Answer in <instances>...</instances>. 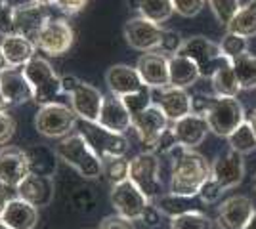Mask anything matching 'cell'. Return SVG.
Returning <instances> with one entry per match:
<instances>
[{"label": "cell", "mask_w": 256, "mask_h": 229, "mask_svg": "<svg viewBox=\"0 0 256 229\" xmlns=\"http://www.w3.org/2000/svg\"><path fill=\"white\" fill-rule=\"evenodd\" d=\"M226 29L228 33L239 34L245 38L256 36V0H250L245 6H241Z\"/></svg>", "instance_id": "29"}, {"label": "cell", "mask_w": 256, "mask_h": 229, "mask_svg": "<svg viewBox=\"0 0 256 229\" xmlns=\"http://www.w3.org/2000/svg\"><path fill=\"white\" fill-rule=\"evenodd\" d=\"M8 107H10V105H8V101H6V98H4V96H2V92H0V111H6Z\"/></svg>", "instance_id": "53"}, {"label": "cell", "mask_w": 256, "mask_h": 229, "mask_svg": "<svg viewBox=\"0 0 256 229\" xmlns=\"http://www.w3.org/2000/svg\"><path fill=\"white\" fill-rule=\"evenodd\" d=\"M82 80H78L75 75H65V76H62V90H64L65 94H73L75 92V88L80 84Z\"/></svg>", "instance_id": "49"}, {"label": "cell", "mask_w": 256, "mask_h": 229, "mask_svg": "<svg viewBox=\"0 0 256 229\" xmlns=\"http://www.w3.org/2000/svg\"><path fill=\"white\" fill-rule=\"evenodd\" d=\"M10 187H6L4 184H0V216H2V212H4V208L8 205V201H10Z\"/></svg>", "instance_id": "50"}, {"label": "cell", "mask_w": 256, "mask_h": 229, "mask_svg": "<svg viewBox=\"0 0 256 229\" xmlns=\"http://www.w3.org/2000/svg\"><path fill=\"white\" fill-rule=\"evenodd\" d=\"M132 128L136 130L140 142L146 147V151H151L157 140L162 136V132L168 128V119L160 111V107H157L153 103L151 107H148L144 113H140L138 117L132 119Z\"/></svg>", "instance_id": "16"}, {"label": "cell", "mask_w": 256, "mask_h": 229, "mask_svg": "<svg viewBox=\"0 0 256 229\" xmlns=\"http://www.w3.org/2000/svg\"><path fill=\"white\" fill-rule=\"evenodd\" d=\"M56 155L65 164L73 166L82 178L94 180L104 172V161L88 147V143L84 142V138L78 132L69 134L67 138H64L58 143L56 145Z\"/></svg>", "instance_id": "3"}, {"label": "cell", "mask_w": 256, "mask_h": 229, "mask_svg": "<svg viewBox=\"0 0 256 229\" xmlns=\"http://www.w3.org/2000/svg\"><path fill=\"white\" fill-rule=\"evenodd\" d=\"M252 186H254V191H256V172H254V178H252Z\"/></svg>", "instance_id": "59"}, {"label": "cell", "mask_w": 256, "mask_h": 229, "mask_svg": "<svg viewBox=\"0 0 256 229\" xmlns=\"http://www.w3.org/2000/svg\"><path fill=\"white\" fill-rule=\"evenodd\" d=\"M206 0H172L174 11L182 17H195L204 8Z\"/></svg>", "instance_id": "41"}, {"label": "cell", "mask_w": 256, "mask_h": 229, "mask_svg": "<svg viewBox=\"0 0 256 229\" xmlns=\"http://www.w3.org/2000/svg\"><path fill=\"white\" fill-rule=\"evenodd\" d=\"M170 229H212V220L204 214L203 210L199 212H190L178 218H172Z\"/></svg>", "instance_id": "35"}, {"label": "cell", "mask_w": 256, "mask_h": 229, "mask_svg": "<svg viewBox=\"0 0 256 229\" xmlns=\"http://www.w3.org/2000/svg\"><path fill=\"white\" fill-rule=\"evenodd\" d=\"M16 132V120L6 111H0V145L8 143Z\"/></svg>", "instance_id": "43"}, {"label": "cell", "mask_w": 256, "mask_h": 229, "mask_svg": "<svg viewBox=\"0 0 256 229\" xmlns=\"http://www.w3.org/2000/svg\"><path fill=\"white\" fill-rule=\"evenodd\" d=\"M50 17V6L38 4L34 0L14 6V34L25 36L34 42Z\"/></svg>", "instance_id": "11"}, {"label": "cell", "mask_w": 256, "mask_h": 229, "mask_svg": "<svg viewBox=\"0 0 256 229\" xmlns=\"http://www.w3.org/2000/svg\"><path fill=\"white\" fill-rule=\"evenodd\" d=\"M0 229H12V228H8V226H6V224H4L2 220H0Z\"/></svg>", "instance_id": "58"}, {"label": "cell", "mask_w": 256, "mask_h": 229, "mask_svg": "<svg viewBox=\"0 0 256 229\" xmlns=\"http://www.w3.org/2000/svg\"><path fill=\"white\" fill-rule=\"evenodd\" d=\"M100 229H134V224H132V220L113 214V216H107L102 220Z\"/></svg>", "instance_id": "44"}, {"label": "cell", "mask_w": 256, "mask_h": 229, "mask_svg": "<svg viewBox=\"0 0 256 229\" xmlns=\"http://www.w3.org/2000/svg\"><path fill=\"white\" fill-rule=\"evenodd\" d=\"M204 119L208 122L210 132L220 138H230L246 120L241 101L237 98H222V96H214Z\"/></svg>", "instance_id": "7"}, {"label": "cell", "mask_w": 256, "mask_h": 229, "mask_svg": "<svg viewBox=\"0 0 256 229\" xmlns=\"http://www.w3.org/2000/svg\"><path fill=\"white\" fill-rule=\"evenodd\" d=\"M212 80V90L216 96H222V98H237V94L241 92V84L235 76L234 65L232 61L224 65L222 69L216 71V75L210 78Z\"/></svg>", "instance_id": "31"}, {"label": "cell", "mask_w": 256, "mask_h": 229, "mask_svg": "<svg viewBox=\"0 0 256 229\" xmlns=\"http://www.w3.org/2000/svg\"><path fill=\"white\" fill-rule=\"evenodd\" d=\"M34 2H38V4H44V6H54V2H56V0H34Z\"/></svg>", "instance_id": "56"}, {"label": "cell", "mask_w": 256, "mask_h": 229, "mask_svg": "<svg viewBox=\"0 0 256 229\" xmlns=\"http://www.w3.org/2000/svg\"><path fill=\"white\" fill-rule=\"evenodd\" d=\"M29 174L31 170H29L27 153L14 145L0 147V184L16 191Z\"/></svg>", "instance_id": "15"}, {"label": "cell", "mask_w": 256, "mask_h": 229, "mask_svg": "<svg viewBox=\"0 0 256 229\" xmlns=\"http://www.w3.org/2000/svg\"><path fill=\"white\" fill-rule=\"evenodd\" d=\"M155 207L159 208L160 214L168 216V218H178L184 214H190V212H199L204 207L203 199L199 195H176V193H166V195H160L155 203Z\"/></svg>", "instance_id": "27"}, {"label": "cell", "mask_w": 256, "mask_h": 229, "mask_svg": "<svg viewBox=\"0 0 256 229\" xmlns=\"http://www.w3.org/2000/svg\"><path fill=\"white\" fill-rule=\"evenodd\" d=\"M0 92L6 98L8 105H20L32 99L31 84L23 69H10L0 75Z\"/></svg>", "instance_id": "24"}, {"label": "cell", "mask_w": 256, "mask_h": 229, "mask_svg": "<svg viewBox=\"0 0 256 229\" xmlns=\"http://www.w3.org/2000/svg\"><path fill=\"white\" fill-rule=\"evenodd\" d=\"M75 130L84 138L88 147L96 153L104 163L126 155L128 140L124 134L111 132L107 130V128H104L100 122H90V120H82V119H78Z\"/></svg>", "instance_id": "4"}, {"label": "cell", "mask_w": 256, "mask_h": 229, "mask_svg": "<svg viewBox=\"0 0 256 229\" xmlns=\"http://www.w3.org/2000/svg\"><path fill=\"white\" fill-rule=\"evenodd\" d=\"M120 99L124 101V105H126V109L132 119L138 117L140 113H144L148 107L153 105V94H151V88L148 86H144L136 94H130V96H124V98Z\"/></svg>", "instance_id": "36"}, {"label": "cell", "mask_w": 256, "mask_h": 229, "mask_svg": "<svg viewBox=\"0 0 256 229\" xmlns=\"http://www.w3.org/2000/svg\"><path fill=\"white\" fill-rule=\"evenodd\" d=\"M170 128L176 134L180 145L186 147V149H195L197 145H201L204 142V138H206V134L210 132L206 119L201 117V115H193V113L184 117L178 122H172Z\"/></svg>", "instance_id": "22"}, {"label": "cell", "mask_w": 256, "mask_h": 229, "mask_svg": "<svg viewBox=\"0 0 256 229\" xmlns=\"http://www.w3.org/2000/svg\"><path fill=\"white\" fill-rule=\"evenodd\" d=\"M0 34H14V6H6L0 10Z\"/></svg>", "instance_id": "46"}, {"label": "cell", "mask_w": 256, "mask_h": 229, "mask_svg": "<svg viewBox=\"0 0 256 229\" xmlns=\"http://www.w3.org/2000/svg\"><path fill=\"white\" fill-rule=\"evenodd\" d=\"M162 36H164V29L144 17H134L124 25V38L128 46L144 54L159 52Z\"/></svg>", "instance_id": "13"}, {"label": "cell", "mask_w": 256, "mask_h": 229, "mask_svg": "<svg viewBox=\"0 0 256 229\" xmlns=\"http://www.w3.org/2000/svg\"><path fill=\"white\" fill-rule=\"evenodd\" d=\"M246 122H248V126L252 128V132H254V136H256V109L248 113V117H246Z\"/></svg>", "instance_id": "52"}, {"label": "cell", "mask_w": 256, "mask_h": 229, "mask_svg": "<svg viewBox=\"0 0 256 229\" xmlns=\"http://www.w3.org/2000/svg\"><path fill=\"white\" fill-rule=\"evenodd\" d=\"M23 73L27 76L32 90V99L44 107L56 103L58 96L64 92L62 90V76L54 71V67L44 57H32L27 65L23 67Z\"/></svg>", "instance_id": "5"}, {"label": "cell", "mask_w": 256, "mask_h": 229, "mask_svg": "<svg viewBox=\"0 0 256 229\" xmlns=\"http://www.w3.org/2000/svg\"><path fill=\"white\" fill-rule=\"evenodd\" d=\"M111 205L118 216L136 222V220H142L146 208L151 203L130 180H124L120 184H115L111 189Z\"/></svg>", "instance_id": "10"}, {"label": "cell", "mask_w": 256, "mask_h": 229, "mask_svg": "<svg viewBox=\"0 0 256 229\" xmlns=\"http://www.w3.org/2000/svg\"><path fill=\"white\" fill-rule=\"evenodd\" d=\"M6 6H8V0H0V10L6 8Z\"/></svg>", "instance_id": "57"}, {"label": "cell", "mask_w": 256, "mask_h": 229, "mask_svg": "<svg viewBox=\"0 0 256 229\" xmlns=\"http://www.w3.org/2000/svg\"><path fill=\"white\" fill-rule=\"evenodd\" d=\"M182 44V36L176 31H164V36H162V42H160V48H159V54L162 55H174L180 52Z\"/></svg>", "instance_id": "42"}, {"label": "cell", "mask_w": 256, "mask_h": 229, "mask_svg": "<svg viewBox=\"0 0 256 229\" xmlns=\"http://www.w3.org/2000/svg\"><path fill=\"white\" fill-rule=\"evenodd\" d=\"M243 176H245L243 155L232 151V149L222 153L210 164V180L201 187L199 197L203 199L204 205L216 203L222 197V193L239 186L243 182Z\"/></svg>", "instance_id": "2"}, {"label": "cell", "mask_w": 256, "mask_h": 229, "mask_svg": "<svg viewBox=\"0 0 256 229\" xmlns=\"http://www.w3.org/2000/svg\"><path fill=\"white\" fill-rule=\"evenodd\" d=\"M27 161H29V170L31 174L52 176L56 170V153L46 149V147H32L27 149Z\"/></svg>", "instance_id": "32"}, {"label": "cell", "mask_w": 256, "mask_h": 229, "mask_svg": "<svg viewBox=\"0 0 256 229\" xmlns=\"http://www.w3.org/2000/svg\"><path fill=\"white\" fill-rule=\"evenodd\" d=\"M172 164L170 193L176 195H199L201 187L210 180V163L195 149H186L178 145L170 153Z\"/></svg>", "instance_id": "1"}, {"label": "cell", "mask_w": 256, "mask_h": 229, "mask_svg": "<svg viewBox=\"0 0 256 229\" xmlns=\"http://www.w3.org/2000/svg\"><path fill=\"white\" fill-rule=\"evenodd\" d=\"M153 103L160 107L166 119L178 122L184 117L192 115V96L182 88L166 86L160 90H153Z\"/></svg>", "instance_id": "17"}, {"label": "cell", "mask_w": 256, "mask_h": 229, "mask_svg": "<svg viewBox=\"0 0 256 229\" xmlns=\"http://www.w3.org/2000/svg\"><path fill=\"white\" fill-rule=\"evenodd\" d=\"M73 29L65 19H58V17H50L42 31L36 36V48L46 52L48 55H64L71 50L73 46Z\"/></svg>", "instance_id": "12"}, {"label": "cell", "mask_w": 256, "mask_h": 229, "mask_svg": "<svg viewBox=\"0 0 256 229\" xmlns=\"http://www.w3.org/2000/svg\"><path fill=\"white\" fill-rule=\"evenodd\" d=\"M10 69H14V67L8 63V59L4 57V54H2V48H0V75H2V73H6V71H10Z\"/></svg>", "instance_id": "51"}, {"label": "cell", "mask_w": 256, "mask_h": 229, "mask_svg": "<svg viewBox=\"0 0 256 229\" xmlns=\"http://www.w3.org/2000/svg\"><path fill=\"white\" fill-rule=\"evenodd\" d=\"M235 71V76L241 84V90H250L256 88V55L252 54H243L232 61Z\"/></svg>", "instance_id": "33"}, {"label": "cell", "mask_w": 256, "mask_h": 229, "mask_svg": "<svg viewBox=\"0 0 256 229\" xmlns=\"http://www.w3.org/2000/svg\"><path fill=\"white\" fill-rule=\"evenodd\" d=\"M228 143H230V149L239 155H248L256 149V136L252 128L248 126V122H243L237 130L228 138Z\"/></svg>", "instance_id": "34"}, {"label": "cell", "mask_w": 256, "mask_h": 229, "mask_svg": "<svg viewBox=\"0 0 256 229\" xmlns=\"http://www.w3.org/2000/svg\"><path fill=\"white\" fill-rule=\"evenodd\" d=\"M160 161L159 155L144 151L130 161V174L128 180L138 187L148 199H159L162 191V182L159 178Z\"/></svg>", "instance_id": "9"}, {"label": "cell", "mask_w": 256, "mask_h": 229, "mask_svg": "<svg viewBox=\"0 0 256 229\" xmlns=\"http://www.w3.org/2000/svg\"><path fill=\"white\" fill-rule=\"evenodd\" d=\"M69 98H71V109L75 111V115L78 119L90 120V122L100 120L106 96L96 86H92L88 82H80Z\"/></svg>", "instance_id": "20"}, {"label": "cell", "mask_w": 256, "mask_h": 229, "mask_svg": "<svg viewBox=\"0 0 256 229\" xmlns=\"http://www.w3.org/2000/svg\"><path fill=\"white\" fill-rule=\"evenodd\" d=\"M0 220L12 229H34L38 222V208L31 207L20 197L8 201Z\"/></svg>", "instance_id": "25"}, {"label": "cell", "mask_w": 256, "mask_h": 229, "mask_svg": "<svg viewBox=\"0 0 256 229\" xmlns=\"http://www.w3.org/2000/svg\"><path fill=\"white\" fill-rule=\"evenodd\" d=\"M54 193H56L54 178L40 174H29L16 189V197L23 199L34 208L48 207L54 201Z\"/></svg>", "instance_id": "18"}, {"label": "cell", "mask_w": 256, "mask_h": 229, "mask_svg": "<svg viewBox=\"0 0 256 229\" xmlns=\"http://www.w3.org/2000/svg\"><path fill=\"white\" fill-rule=\"evenodd\" d=\"M212 99H214V96H204V94H195V96H192V113L193 115L204 117L206 111L210 109Z\"/></svg>", "instance_id": "45"}, {"label": "cell", "mask_w": 256, "mask_h": 229, "mask_svg": "<svg viewBox=\"0 0 256 229\" xmlns=\"http://www.w3.org/2000/svg\"><path fill=\"white\" fill-rule=\"evenodd\" d=\"M254 203L246 195H234L218 207L216 222L220 229H246L254 214Z\"/></svg>", "instance_id": "14"}, {"label": "cell", "mask_w": 256, "mask_h": 229, "mask_svg": "<svg viewBox=\"0 0 256 229\" xmlns=\"http://www.w3.org/2000/svg\"><path fill=\"white\" fill-rule=\"evenodd\" d=\"M86 2H88V0H56L54 6H56L58 10L64 11V13L73 15V13H76V11H80L84 8Z\"/></svg>", "instance_id": "47"}, {"label": "cell", "mask_w": 256, "mask_h": 229, "mask_svg": "<svg viewBox=\"0 0 256 229\" xmlns=\"http://www.w3.org/2000/svg\"><path fill=\"white\" fill-rule=\"evenodd\" d=\"M98 122L107 130L124 134L132 126V117L128 113L124 101L113 94H109L104 98V107H102V115H100Z\"/></svg>", "instance_id": "23"}, {"label": "cell", "mask_w": 256, "mask_h": 229, "mask_svg": "<svg viewBox=\"0 0 256 229\" xmlns=\"http://www.w3.org/2000/svg\"><path fill=\"white\" fill-rule=\"evenodd\" d=\"M220 48H222V54L230 59V61H234L237 57H241L243 54L248 52V42H246L245 36H239V34H234V33H226L224 38H222V42H220Z\"/></svg>", "instance_id": "37"}, {"label": "cell", "mask_w": 256, "mask_h": 229, "mask_svg": "<svg viewBox=\"0 0 256 229\" xmlns=\"http://www.w3.org/2000/svg\"><path fill=\"white\" fill-rule=\"evenodd\" d=\"M142 222H144V226H148V228H155V226H159V222H160L159 208L155 207V205H150V207L146 208L144 216H142Z\"/></svg>", "instance_id": "48"}, {"label": "cell", "mask_w": 256, "mask_h": 229, "mask_svg": "<svg viewBox=\"0 0 256 229\" xmlns=\"http://www.w3.org/2000/svg\"><path fill=\"white\" fill-rule=\"evenodd\" d=\"M0 48H2L4 57L8 59V63L14 69L25 67L34 57V52H36V44L29 40V38H25V36H20V34L4 36Z\"/></svg>", "instance_id": "26"}, {"label": "cell", "mask_w": 256, "mask_h": 229, "mask_svg": "<svg viewBox=\"0 0 256 229\" xmlns=\"http://www.w3.org/2000/svg\"><path fill=\"white\" fill-rule=\"evenodd\" d=\"M104 170H106V176L109 178V182L115 186V184H120V182L128 180V174H130V161H126L124 157L111 159V161H106Z\"/></svg>", "instance_id": "39"}, {"label": "cell", "mask_w": 256, "mask_h": 229, "mask_svg": "<svg viewBox=\"0 0 256 229\" xmlns=\"http://www.w3.org/2000/svg\"><path fill=\"white\" fill-rule=\"evenodd\" d=\"M136 69H138L144 84L151 90H160V88L170 86L168 55H162L159 52H150V54L140 55Z\"/></svg>", "instance_id": "19"}, {"label": "cell", "mask_w": 256, "mask_h": 229, "mask_svg": "<svg viewBox=\"0 0 256 229\" xmlns=\"http://www.w3.org/2000/svg\"><path fill=\"white\" fill-rule=\"evenodd\" d=\"M178 54L190 57L204 78H212L218 69L230 63V59L222 54L220 44L208 40L206 36H192L184 40Z\"/></svg>", "instance_id": "6"}, {"label": "cell", "mask_w": 256, "mask_h": 229, "mask_svg": "<svg viewBox=\"0 0 256 229\" xmlns=\"http://www.w3.org/2000/svg\"><path fill=\"white\" fill-rule=\"evenodd\" d=\"M138 11L140 17L155 23V25H160L172 17L174 4H172V0H138Z\"/></svg>", "instance_id": "30"}, {"label": "cell", "mask_w": 256, "mask_h": 229, "mask_svg": "<svg viewBox=\"0 0 256 229\" xmlns=\"http://www.w3.org/2000/svg\"><path fill=\"white\" fill-rule=\"evenodd\" d=\"M208 6H210L218 23L224 27H228V23L234 19V15L241 8L239 0H208Z\"/></svg>", "instance_id": "38"}, {"label": "cell", "mask_w": 256, "mask_h": 229, "mask_svg": "<svg viewBox=\"0 0 256 229\" xmlns=\"http://www.w3.org/2000/svg\"><path fill=\"white\" fill-rule=\"evenodd\" d=\"M78 117L64 103H50L38 109L34 117V128L46 138H67L76 128Z\"/></svg>", "instance_id": "8"}, {"label": "cell", "mask_w": 256, "mask_h": 229, "mask_svg": "<svg viewBox=\"0 0 256 229\" xmlns=\"http://www.w3.org/2000/svg\"><path fill=\"white\" fill-rule=\"evenodd\" d=\"M168 75H170V86L182 90L193 86L201 78L197 65L190 57L182 54H174L168 57Z\"/></svg>", "instance_id": "28"}, {"label": "cell", "mask_w": 256, "mask_h": 229, "mask_svg": "<svg viewBox=\"0 0 256 229\" xmlns=\"http://www.w3.org/2000/svg\"><path fill=\"white\" fill-rule=\"evenodd\" d=\"M107 88L113 96L117 98H124L130 94H136L142 88L146 86L142 76H140L138 69L130 65H113L107 69L106 73Z\"/></svg>", "instance_id": "21"}, {"label": "cell", "mask_w": 256, "mask_h": 229, "mask_svg": "<svg viewBox=\"0 0 256 229\" xmlns=\"http://www.w3.org/2000/svg\"><path fill=\"white\" fill-rule=\"evenodd\" d=\"M246 229H256V210H254V214H252V218H250V222H248Z\"/></svg>", "instance_id": "54"}, {"label": "cell", "mask_w": 256, "mask_h": 229, "mask_svg": "<svg viewBox=\"0 0 256 229\" xmlns=\"http://www.w3.org/2000/svg\"><path fill=\"white\" fill-rule=\"evenodd\" d=\"M178 145H180V142H178L174 130H172V128H166V130L162 132V136L157 140V143L153 145L151 153H155V155H159V153L160 155H170Z\"/></svg>", "instance_id": "40"}, {"label": "cell", "mask_w": 256, "mask_h": 229, "mask_svg": "<svg viewBox=\"0 0 256 229\" xmlns=\"http://www.w3.org/2000/svg\"><path fill=\"white\" fill-rule=\"evenodd\" d=\"M126 2L132 10H138V0H126Z\"/></svg>", "instance_id": "55"}]
</instances>
